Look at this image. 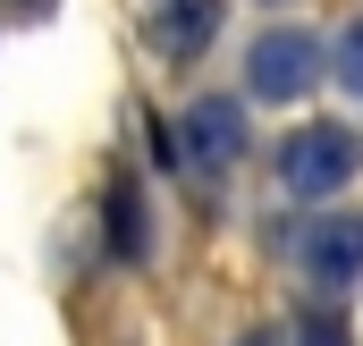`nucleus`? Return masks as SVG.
I'll return each mask as SVG.
<instances>
[{
    "mask_svg": "<svg viewBox=\"0 0 363 346\" xmlns=\"http://www.w3.org/2000/svg\"><path fill=\"white\" fill-rule=\"evenodd\" d=\"M271 169L287 194H304V203H321V194H338L347 177L363 169V144L338 127V118H313V127H296V135H279Z\"/></svg>",
    "mask_w": 363,
    "mask_h": 346,
    "instance_id": "nucleus-1",
    "label": "nucleus"
},
{
    "mask_svg": "<svg viewBox=\"0 0 363 346\" xmlns=\"http://www.w3.org/2000/svg\"><path fill=\"white\" fill-rule=\"evenodd\" d=\"M321 43L304 34V26H271L254 51H245V85L254 93H271V101H304V93L321 85Z\"/></svg>",
    "mask_w": 363,
    "mask_h": 346,
    "instance_id": "nucleus-2",
    "label": "nucleus"
},
{
    "mask_svg": "<svg viewBox=\"0 0 363 346\" xmlns=\"http://www.w3.org/2000/svg\"><path fill=\"white\" fill-rule=\"evenodd\" d=\"M296 338H304V346H347V321H338L330 304H313V313L296 321Z\"/></svg>",
    "mask_w": 363,
    "mask_h": 346,
    "instance_id": "nucleus-7",
    "label": "nucleus"
},
{
    "mask_svg": "<svg viewBox=\"0 0 363 346\" xmlns=\"http://www.w3.org/2000/svg\"><path fill=\"white\" fill-rule=\"evenodd\" d=\"M338 85L363 93V26H347V34H338Z\"/></svg>",
    "mask_w": 363,
    "mask_h": 346,
    "instance_id": "nucleus-8",
    "label": "nucleus"
},
{
    "mask_svg": "<svg viewBox=\"0 0 363 346\" xmlns=\"http://www.w3.org/2000/svg\"><path fill=\"white\" fill-rule=\"evenodd\" d=\"M287 254L321 287H347V279H363V220H304V228H287Z\"/></svg>",
    "mask_w": 363,
    "mask_h": 346,
    "instance_id": "nucleus-3",
    "label": "nucleus"
},
{
    "mask_svg": "<svg viewBox=\"0 0 363 346\" xmlns=\"http://www.w3.org/2000/svg\"><path fill=\"white\" fill-rule=\"evenodd\" d=\"M220 17H228V0H152V51H161V60H194V51H211Z\"/></svg>",
    "mask_w": 363,
    "mask_h": 346,
    "instance_id": "nucleus-5",
    "label": "nucleus"
},
{
    "mask_svg": "<svg viewBox=\"0 0 363 346\" xmlns=\"http://www.w3.org/2000/svg\"><path fill=\"white\" fill-rule=\"evenodd\" d=\"M186 161H203V169H228V161H245V101H228V93H203V101L186 110Z\"/></svg>",
    "mask_w": 363,
    "mask_h": 346,
    "instance_id": "nucleus-4",
    "label": "nucleus"
},
{
    "mask_svg": "<svg viewBox=\"0 0 363 346\" xmlns=\"http://www.w3.org/2000/svg\"><path fill=\"white\" fill-rule=\"evenodd\" d=\"M110 245H118L127 262L144 254V203H135L127 186H110Z\"/></svg>",
    "mask_w": 363,
    "mask_h": 346,
    "instance_id": "nucleus-6",
    "label": "nucleus"
}]
</instances>
